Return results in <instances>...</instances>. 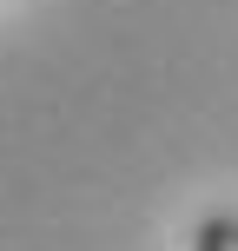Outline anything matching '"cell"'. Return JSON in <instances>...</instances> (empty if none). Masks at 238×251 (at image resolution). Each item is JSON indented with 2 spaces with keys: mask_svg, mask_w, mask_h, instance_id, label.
Wrapping results in <instances>:
<instances>
[{
  "mask_svg": "<svg viewBox=\"0 0 238 251\" xmlns=\"http://www.w3.org/2000/svg\"><path fill=\"white\" fill-rule=\"evenodd\" d=\"M192 251H238V212H205L192 225Z\"/></svg>",
  "mask_w": 238,
  "mask_h": 251,
  "instance_id": "6da1fadb",
  "label": "cell"
}]
</instances>
